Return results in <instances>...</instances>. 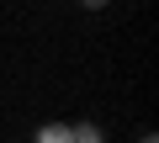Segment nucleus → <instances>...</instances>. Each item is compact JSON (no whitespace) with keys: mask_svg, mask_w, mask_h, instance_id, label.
<instances>
[{"mask_svg":"<svg viewBox=\"0 0 159 143\" xmlns=\"http://www.w3.org/2000/svg\"><path fill=\"white\" fill-rule=\"evenodd\" d=\"M69 132H74V143H106V138H101V127H96V122H74V127H69Z\"/></svg>","mask_w":159,"mask_h":143,"instance_id":"nucleus-2","label":"nucleus"},{"mask_svg":"<svg viewBox=\"0 0 159 143\" xmlns=\"http://www.w3.org/2000/svg\"><path fill=\"white\" fill-rule=\"evenodd\" d=\"M80 6H85V11H101V6H106V0H80Z\"/></svg>","mask_w":159,"mask_h":143,"instance_id":"nucleus-3","label":"nucleus"},{"mask_svg":"<svg viewBox=\"0 0 159 143\" xmlns=\"http://www.w3.org/2000/svg\"><path fill=\"white\" fill-rule=\"evenodd\" d=\"M138 143H159V138H154V132H143V138H138Z\"/></svg>","mask_w":159,"mask_h":143,"instance_id":"nucleus-4","label":"nucleus"},{"mask_svg":"<svg viewBox=\"0 0 159 143\" xmlns=\"http://www.w3.org/2000/svg\"><path fill=\"white\" fill-rule=\"evenodd\" d=\"M37 143H74V132H69V122H43Z\"/></svg>","mask_w":159,"mask_h":143,"instance_id":"nucleus-1","label":"nucleus"}]
</instances>
